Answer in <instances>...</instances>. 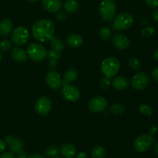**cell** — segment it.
<instances>
[{"label":"cell","mask_w":158,"mask_h":158,"mask_svg":"<svg viewBox=\"0 0 158 158\" xmlns=\"http://www.w3.org/2000/svg\"><path fill=\"white\" fill-rule=\"evenodd\" d=\"M27 158H46L44 156L41 155V154H32L30 155L29 157H28Z\"/></svg>","instance_id":"cell-43"},{"label":"cell","mask_w":158,"mask_h":158,"mask_svg":"<svg viewBox=\"0 0 158 158\" xmlns=\"http://www.w3.org/2000/svg\"><path fill=\"white\" fill-rule=\"evenodd\" d=\"M154 138L151 134H141L134 141V148L137 152H145L152 147Z\"/></svg>","instance_id":"cell-7"},{"label":"cell","mask_w":158,"mask_h":158,"mask_svg":"<svg viewBox=\"0 0 158 158\" xmlns=\"http://www.w3.org/2000/svg\"><path fill=\"white\" fill-rule=\"evenodd\" d=\"M12 43L9 40H3L0 42V49L2 51H8L12 48Z\"/></svg>","instance_id":"cell-30"},{"label":"cell","mask_w":158,"mask_h":158,"mask_svg":"<svg viewBox=\"0 0 158 158\" xmlns=\"http://www.w3.org/2000/svg\"><path fill=\"white\" fill-rule=\"evenodd\" d=\"M149 83V77L145 73L140 72L132 77L131 86L136 90H142L148 86Z\"/></svg>","instance_id":"cell-11"},{"label":"cell","mask_w":158,"mask_h":158,"mask_svg":"<svg viewBox=\"0 0 158 158\" xmlns=\"http://www.w3.org/2000/svg\"><path fill=\"white\" fill-rule=\"evenodd\" d=\"M16 158H27L28 157V154L26 151L24 150H21V151H19L18 153H16Z\"/></svg>","instance_id":"cell-36"},{"label":"cell","mask_w":158,"mask_h":158,"mask_svg":"<svg viewBox=\"0 0 158 158\" xmlns=\"http://www.w3.org/2000/svg\"><path fill=\"white\" fill-rule=\"evenodd\" d=\"M154 29L153 27H146L141 31V34L144 37H150L154 33Z\"/></svg>","instance_id":"cell-33"},{"label":"cell","mask_w":158,"mask_h":158,"mask_svg":"<svg viewBox=\"0 0 158 158\" xmlns=\"http://www.w3.org/2000/svg\"><path fill=\"white\" fill-rule=\"evenodd\" d=\"M63 8L68 13H74L80 8V3L77 0H66L63 4Z\"/></svg>","instance_id":"cell-21"},{"label":"cell","mask_w":158,"mask_h":158,"mask_svg":"<svg viewBox=\"0 0 158 158\" xmlns=\"http://www.w3.org/2000/svg\"><path fill=\"white\" fill-rule=\"evenodd\" d=\"M27 1H29V2H37V1H39V0H27Z\"/></svg>","instance_id":"cell-46"},{"label":"cell","mask_w":158,"mask_h":158,"mask_svg":"<svg viewBox=\"0 0 158 158\" xmlns=\"http://www.w3.org/2000/svg\"><path fill=\"white\" fill-rule=\"evenodd\" d=\"M78 78V73L74 69H69L65 72L63 76V81L67 83H71L75 82Z\"/></svg>","instance_id":"cell-22"},{"label":"cell","mask_w":158,"mask_h":158,"mask_svg":"<svg viewBox=\"0 0 158 158\" xmlns=\"http://www.w3.org/2000/svg\"><path fill=\"white\" fill-rule=\"evenodd\" d=\"M152 77L154 80L158 82V66L157 67H155L152 71Z\"/></svg>","instance_id":"cell-38"},{"label":"cell","mask_w":158,"mask_h":158,"mask_svg":"<svg viewBox=\"0 0 158 158\" xmlns=\"http://www.w3.org/2000/svg\"><path fill=\"white\" fill-rule=\"evenodd\" d=\"M29 40V32L24 26L15 28L12 34V42L15 46H22L27 43Z\"/></svg>","instance_id":"cell-8"},{"label":"cell","mask_w":158,"mask_h":158,"mask_svg":"<svg viewBox=\"0 0 158 158\" xmlns=\"http://www.w3.org/2000/svg\"><path fill=\"white\" fill-rule=\"evenodd\" d=\"M99 13L104 21L110 22L116 15L115 2L113 0H103L99 6Z\"/></svg>","instance_id":"cell-4"},{"label":"cell","mask_w":158,"mask_h":158,"mask_svg":"<svg viewBox=\"0 0 158 158\" xmlns=\"http://www.w3.org/2000/svg\"><path fill=\"white\" fill-rule=\"evenodd\" d=\"M112 44L117 49L124 50L129 47L130 40L123 34L117 33L112 37Z\"/></svg>","instance_id":"cell-14"},{"label":"cell","mask_w":158,"mask_h":158,"mask_svg":"<svg viewBox=\"0 0 158 158\" xmlns=\"http://www.w3.org/2000/svg\"><path fill=\"white\" fill-rule=\"evenodd\" d=\"M13 29V23L10 19H3L0 22V35L2 36H7Z\"/></svg>","instance_id":"cell-20"},{"label":"cell","mask_w":158,"mask_h":158,"mask_svg":"<svg viewBox=\"0 0 158 158\" xmlns=\"http://www.w3.org/2000/svg\"><path fill=\"white\" fill-rule=\"evenodd\" d=\"M108 106V102L105 97L102 96H97L93 97L88 102V110L90 112L97 114L101 113L106 109Z\"/></svg>","instance_id":"cell-9"},{"label":"cell","mask_w":158,"mask_h":158,"mask_svg":"<svg viewBox=\"0 0 158 158\" xmlns=\"http://www.w3.org/2000/svg\"><path fill=\"white\" fill-rule=\"evenodd\" d=\"M28 57L35 63H40L47 57V50L41 44L32 43L28 46L26 51Z\"/></svg>","instance_id":"cell-3"},{"label":"cell","mask_w":158,"mask_h":158,"mask_svg":"<svg viewBox=\"0 0 158 158\" xmlns=\"http://www.w3.org/2000/svg\"><path fill=\"white\" fill-rule=\"evenodd\" d=\"M47 66L49 69H51V70H54V69L57 67V66H58V61H57V60H48Z\"/></svg>","instance_id":"cell-34"},{"label":"cell","mask_w":158,"mask_h":158,"mask_svg":"<svg viewBox=\"0 0 158 158\" xmlns=\"http://www.w3.org/2000/svg\"><path fill=\"white\" fill-rule=\"evenodd\" d=\"M109 110L114 115L119 116L124 113L125 107L123 105L120 104V103H114V104L110 106Z\"/></svg>","instance_id":"cell-25"},{"label":"cell","mask_w":158,"mask_h":158,"mask_svg":"<svg viewBox=\"0 0 158 158\" xmlns=\"http://www.w3.org/2000/svg\"><path fill=\"white\" fill-rule=\"evenodd\" d=\"M55 32V25L48 19H42L34 23L32 28V34L39 42L46 43L49 41Z\"/></svg>","instance_id":"cell-1"},{"label":"cell","mask_w":158,"mask_h":158,"mask_svg":"<svg viewBox=\"0 0 158 158\" xmlns=\"http://www.w3.org/2000/svg\"><path fill=\"white\" fill-rule=\"evenodd\" d=\"M46 82L51 89L56 90L62 86L63 80L58 73L54 70H51L46 75Z\"/></svg>","instance_id":"cell-12"},{"label":"cell","mask_w":158,"mask_h":158,"mask_svg":"<svg viewBox=\"0 0 158 158\" xmlns=\"http://www.w3.org/2000/svg\"><path fill=\"white\" fill-rule=\"evenodd\" d=\"M114 89H117L120 91L126 90L130 86L129 80L127 78L125 77H122V76H119V77H116L113 79V81L111 83Z\"/></svg>","instance_id":"cell-17"},{"label":"cell","mask_w":158,"mask_h":158,"mask_svg":"<svg viewBox=\"0 0 158 158\" xmlns=\"http://www.w3.org/2000/svg\"><path fill=\"white\" fill-rule=\"evenodd\" d=\"M158 132V127L156 126V125H154V126H152L151 127V129H150V134L151 135H155V134H157Z\"/></svg>","instance_id":"cell-39"},{"label":"cell","mask_w":158,"mask_h":158,"mask_svg":"<svg viewBox=\"0 0 158 158\" xmlns=\"http://www.w3.org/2000/svg\"><path fill=\"white\" fill-rule=\"evenodd\" d=\"M42 5L45 10L51 13H56L62 8L61 0H42Z\"/></svg>","instance_id":"cell-15"},{"label":"cell","mask_w":158,"mask_h":158,"mask_svg":"<svg viewBox=\"0 0 158 158\" xmlns=\"http://www.w3.org/2000/svg\"><path fill=\"white\" fill-rule=\"evenodd\" d=\"M152 17H153V19H154V21L157 22V23H158V9H156L153 12Z\"/></svg>","instance_id":"cell-42"},{"label":"cell","mask_w":158,"mask_h":158,"mask_svg":"<svg viewBox=\"0 0 158 158\" xmlns=\"http://www.w3.org/2000/svg\"><path fill=\"white\" fill-rule=\"evenodd\" d=\"M5 142L6 145H8L11 152L13 154H16L19 151L23 149V142L20 139L17 138L13 135H8L5 138Z\"/></svg>","instance_id":"cell-13"},{"label":"cell","mask_w":158,"mask_h":158,"mask_svg":"<svg viewBox=\"0 0 158 158\" xmlns=\"http://www.w3.org/2000/svg\"><path fill=\"white\" fill-rule=\"evenodd\" d=\"M146 4L148 7L153 9L158 8V0H146Z\"/></svg>","instance_id":"cell-35"},{"label":"cell","mask_w":158,"mask_h":158,"mask_svg":"<svg viewBox=\"0 0 158 158\" xmlns=\"http://www.w3.org/2000/svg\"><path fill=\"white\" fill-rule=\"evenodd\" d=\"M61 87L62 97L65 100L69 102H71V103L77 102V100H80L81 94H80V91L78 88L74 86H72L69 83H66L64 81H63Z\"/></svg>","instance_id":"cell-6"},{"label":"cell","mask_w":158,"mask_h":158,"mask_svg":"<svg viewBox=\"0 0 158 158\" xmlns=\"http://www.w3.org/2000/svg\"><path fill=\"white\" fill-rule=\"evenodd\" d=\"M11 56L12 59L17 63H24L27 60V53L26 51L23 50V49L18 47H15L11 51Z\"/></svg>","instance_id":"cell-18"},{"label":"cell","mask_w":158,"mask_h":158,"mask_svg":"<svg viewBox=\"0 0 158 158\" xmlns=\"http://www.w3.org/2000/svg\"><path fill=\"white\" fill-rule=\"evenodd\" d=\"M139 110H140V114H143V115L151 116L153 114L152 108L148 104L140 105V107H139Z\"/></svg>","instance_id":"cell-29"},{"label":"cell","mask_w":158,"mask_h":158,"mask_svg":"<svg viewBox=\"0 0 158 158\" xmlns=\"http://www.w3.org/2000/svg\"><path fill=\"white\" fill-rule=\"evenodd\" d=\"M154 57L156 60H158V49H157L155 51H154Z\"/></svg>","instance_id":"cell-45"},{"label":"cell","mask_w":158,"mask_h":158,"mask_svg":"<svg viewBox=\"0 0 158 158\" xmlns=\"http://www.w3.org/2000/svg\"><path fill=\"white\" fill-rule=\"evenodd\" d=\"M106 151L103 147L97 145L91 150V157L92 158H105Z\"/></svg>","instance_id":"cell-24"},{"label":"cell","mask_w":158,"mask_h":158,"mask_svg":"<svg viewBox=\"0 0 158 158\" xmlns=\"http://www.w3.org/2000/svg\"><path fill=\"white\" fill-rule=\"evenodd\" d=\"M66 43L69 47L73 48V49H77L83 45V38L80 34L73 33L66 37Z\"/></svg>","instance_id":"cell-16"},{"label":"cell","mask_w":158,"mask_h":158,"mask_svg":"<svg viewBox=\"0 0 158 158\" xmlns=\"http://www.w3.org/2000/svg\"><path fill=\"white\" fill-rule=\"evenodd\" d=\"M75 158H88V155L86 153L83 152V151H80V152L76 154Z\"/></svg>","instance_id":"cell-40"},{"label":"cell","mask_w":158,"mask_h":158,"mask_svg":"<svg viewBox=\"0 0 158 158\" xmlns=\"http://www.w3.org/2000/svg\"><path fill=\"white\" fill-rule=\"evenodd\" d=\"M154 153L156 156H158V141L154 143Z\"/></svg>","instance_id":"cell-44"},{"label":"cell","mask_w":158,"mask_h":158,"mask_svg":"<svg viewBox=\"0 0 158 158\" xmlns=\"http://www.w3.org/2000/svg\"><path fill=\"white\" fill-rule=\"evenodd\" d=\"M128 66L133 70H139L141 67V63H140V60L136 57L131 58L128 62Z\"/></svg>","instance_id":"cell-27"},{"label":"cell","mask_w":158,"mask_h":158,"mask_svg":"<svg viewBox=\"0 0 158 158\" xmlns=\"http://www.w3.org/2000/svg\"><path fill=\"white\" fill-rule=\"evenodd\" d=\"M99 35H100V37L103 40H107L111 36V30L110 29V28L106 27V26H103L100 29Z\"/></svg>","instance_id":"cell-28"},{"label":"cell","mask_w":158,"mask_h":158,"mask_svg":"<svg viewBox=\"0 0 158 158\" xmlns=\"http://www.w3.org/2000/svg\"><path fill=\"white\" fill-rule=\"evenodd\" d=\"M52 109V102L47 97H41L35 103V112L40 116H46Z\"/></svg>","instance_id":"cell-10"},{"label":"cell","mask_w":158,"mask_h":158,"mask_svg":"<svg viewBox=\"0 0 158 158\" xmlns=\"http://www.w3.org/2000/svg\"><path fill=\"white\" fill-rule=\"evenodd\" d=\"M2 53H1V52H0V62H1V60H2Z\"/></svg>","instance_id":"cell-47"},{"label":"cell","mask_w":158,"mask_h":158,"mask_svg":"<svg viewBox=\"0 0 158 158\" xmlns=\"http://www.w3.org/2000/svg\"><path fill=\"white\" fill-rule=\"evenodd\" d=\"M134 23V18L128 12H122L114 18L113 28L117 31H125L130 29Z\"/></svg>","instance_id":"cell-5"},{"label":"cell","mask_w":158,"mask_h":158,"mask_svg":"<svg viewBox=\"0 0 158 158\" xmlns=\"http://www.w3.org/2000/svg\"><path fill=\"white\" fill-rule=\"evenodd\" d=\"M49 41L51 42V49L52 50L56 51L57 52H60V53H61L63 52L65 46L64 43H63V42L62 40H60V39H58L57 37L53 35Z\"/></svg>","instance_id":"cell-23"},{"label":"cell","mask_w":158,"mask_h":158,"mask_svg":"<svg viewBox=\"0 0 158 158\" xmlns=\"http://www.w3.org/2000/svg\"><path fill=\"white\" fill-rule=\"evenodd\" d=\"M111 83L110 80L109 78L107 77H103V78L100 79V83H99V85H100V87L102 89H107L110 86Z\"/></svg>","instance_id":"cell-31"},{"label":"cell","mask_w":158,"mask_h":158,"mask_svg":"<svg viewBox=\"0 0 158 158\" xmlns=\"http://www.w3.org/2000/svg\"><path fill=\"white\" fill-rule=\"evenodd\" d=\"M60 151L62 156H63L65 158H74L77 154V150H76L75 147L69 143L62 145Z\"/></svg>","instance_id":"cell-19"},{"label":"cell","mask_w":158,"mask_h":158,"mask_svg":"<svg viewBox=\"0 0 158 158\" xmlns=\"http://www.w3.org/2000/svg\"><path fill=\"white\" fill-rule=\"evenodd\" d=\"M47 56L49 58V60H53L58 61L60 59V57H61V53L56 52V51L50 49L49 50L47 51Z\"/></svg>","instance_id":"cell-32"},{"label":"cell","mask_w":158,"mask_h":158,"mask_svg":"<svg viewBox=\"0 0 158 158\" xmlns=\"http://www.w3.org/2000/svg\"><path fill=\"white\" fill-rule=\"evenodd\" d=\"M52 158H62V157H59V156H56V157H52Z\"/></svg>","instance_id":"cell-48"},{"label":"cell","mask_w":158,"mask_h":158,"mask_svg":"<svg viewBox=\"0 0 158 158\" xmlns=\"http://www.w3.org/2000/svg\"><path fill=\"white\" fill-rule=\"evenodd\" d=\"M0 158H16L12 152H5L0 155Z\"/></svg>","instance_id":"cell-37"},{"label":"cell","mask_w":158,"mask_h":158,"mask_svg":"<svg viewBox=\"0 0 158 158\" xmlns=\"http://www.w3.org/2000/svg\"><path fill=\"white\" fill-rule=\"evenodd\" d=\"M6 147H7V145H6V142L0 140V153H2L3 151H6Z\"/></svg>","instance_id":"cell-41"},{"label":"cell","mask_w":158,"mask_h":158,"mask_svg":"<svg viewBox=\"0 0 158 158\" xmlns=\"http://www.w3.org/2000/svg\"><path fill=\"white\" fill-rule=\"evenodd\" d=\"M120 69V61L116 57L109 56L102 61L100 69L103 77L111 79L114 78Z\"/></svg>","instance_id":"cell-2"},{"label":"cell","mask_w":158,"mask_h":158,"mask_svg":"<svg viewBox=\"0 0 158 158\" xmlns=\"http://www.w3.org/2000/svg\"><path fill=\"white\" fill-rule=\"evenodd\" d=\"M59 153H60V148L56 146V145H52V146L49 147L45 151V155L46 157L52 158L58 156Z\"/></svg>","instance_id":"cell-26"}]
</instances>
